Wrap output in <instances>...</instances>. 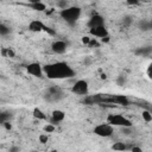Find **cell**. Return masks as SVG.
Segmentation results:
<instances>
[{"instance_id": "36", "label": "cell", "mask_w": 152, "mask_h": 152, "mask_svg": "<svg viewBox=\"0 0 152 152\" xmlns=\"http://www.w3.org/2000/svg\"><path fill=\"white\" fill-rule=\"evenodd\" d=\"M145 109H146V110H148V112L152 114V104H147V106L145 104Z\"/></svg>"}, {"instance_id": "25", "label": "cell", "mask_w": 152, "mask_h": 152, "mask_svg": "<svg viewBox=\"0 0 152 152\" xmlns=\"http://www.w3.org/2000/svg\"><path fill=\"white\" fill-rule=\"evenodd\" d=\"M121 132L124 134H131V133H133L132 132V127H122L121 128Z\"/></svg>"}, {"instance_id": "16", "label": "cell", "mask_w": 152, "mask_h": 152, "mask_svg": "<svg viewBox=\"0 0 152 152\" xmlns=\"http://www.w3.org/2000/svg\"><path fill=\"white\" fill-rule=\"evenodd\" d=\"M33 116H34L36 119H38V120H46L45 113H44L40 108H38V107H36V108L33 109Z\"/></svg>"}, {"instance_id": "10", "label": "cell", "mask_w": 152, "mask_h": 152, "mask_svg": "<svg viewBox=\"0 0 152 152\" xmlns=\"http://www.w3.org/2000/svg\"><path fill=\"white\" fill-rule=\"evenodd\" d=\"M90 34L94 36V37H99V38H106L108 37V30L106 28V26H100V27H96V28H91L89 30Z\"/></svg>"}, {"instance_id": "39", "label": "cell", "mask_w": 152, "mask_h": 152, "mask_svg": "<svg viewBox=\"0 0 152 152\" xmlns=\"http://www.w3.org/2000/svg\"><path fill=\"white\" fill-rule=\"evenodd\" d=\"M32 152H38V151H32Z\"/></svg>"}, {"instance_id": "21", "label": "cell", "mask_w": 152, "mask_h": 152, "mask_svg": "<svg viewBox=\"0 0 152 152\" xmlns=\"http://www.w3.org/2000/svg\"><path fill=\"white\" fill-rule=\"evenodd\" d=\"M141 116H142L144 121H146V122H150V121H152V114H151L148 110H146V109H144V110H142V113H141Z\"/></svg>"}, {"instance_id": "22", "label": "cell", "mask_w": 152, "mask_h": 152, "mask_svg": "<svg viewBox=\"0 0 152 152\" xmlns=\"http://www.w3.org/2000/svg\"><path fill=\"white\" fill-rule=\"evenodd\" d=\"M132 21H133V17L132 15H125L124 18H122V24L125 25V26H129L131 24H132Z\"/></svg>"}, {"instance_id": "27", "label": "cell", "mask_w": 152, "mask_h": 152, "mask_svg": "<svg viewBox=\"0 0 152 152\" xmlns=\"http://www.w3.org/2000/svg\"><path fill=\"white\" fill-rule=\"evenodd\" d=\"M39 141H40L42 144L48 142V135H46V134H40V135H39Z\"/></svg>"}, {"instance_id": "38", "label": "cell", "mask_w": 152, "mask_h": 152, "mask_svg": "<svg viewBox=\"0 0 152 152\" xmlns=\"http://www.w3.org/2000/svg\"><path fill=\"white\" fill-rule=\"evenodd\" d=\"M50 152H58V151H57V150H51Z\"/></svg>"}, {"instance_id": "4", "label": "cell", "mask_w": 152, "mask_h": 152, "mask_svg": "<svg viewBox=\"0 0 152 152\" xmlns=\"http://www.w3.org/2000/svg\"><path fill=\"white\" fill-rule=\"evenodd\" d=\"M107 124L120 127H132V121L121 114H109L107 116Z\"/></svg>"}, {"instance_id": "9", "label": "cell", "mask_w": 152, "mask_h": 152, "mask_svg": "<svg viewBox=\"0 0 152 152\" xmlns=\"http://www.w3.org/2000/svg\"><path fill=\"white\" fill-rule=\"evenodd\" d=\"M51 50L57 55H63L66 52V43L63 40H56L52 43Z\"/></svg>"}, {"instance_id": "6", "label": "cell", "mask_w": 152, "mask_h": 152, "mask_svg": "<svg viewBox=\"0 0 152 152\" xmlns=\"http://www.w3.org/2000/svg\"><path fill=\"white\" fill-rule=\"evenodd\" d=\"M71 91L74 94H77V95H84V96H87L88 95V91H89L88 82L84 81V80L76 81L75 84L71 87Z\"/></svg>"}, {"instance_id": "3", "label": "cell", "mask_w": 152, "mask_h": 152, "mask_svg": "<svg viewBox=\"0 0 152 152\" xmlns=\"http://www.w3.org/2000/svg\"><path fill=\"white\" fill-rule=\"evenodd\" d=\"M65 93L57 86L49 87L44 93V100L48 102H58L65 97Z\"/></svg>"}, {"instance_id": "17", "label": "cell", "mask_w": 152, "mask_h": 152, "mask_svg": "<svg viewBox=\"0 0 152 152\" xmlns=\"http://www.w3.org/2000/svg\"><path fill=\"white\" fill-rule=\"evenodd\" d=\"M128 147L126 146V144H124V142H121V141H118V142H114L113 145H112V150H114V151H126Z\"/></svg>"}, {"instance_id": "18", "label": "cell", "mask_w": 152, "mask_h": 152, "mask_svg": "<svg viewBox=\"0 0 152 152\" xmlns=\"http://www.w3.org/2000/svg\"><path fill=\"white\" fill-rule=\"evenodd\" d=\"M12 118V114L10 112H1L0 113V124L2 125L4 122L10 121V119Z\"/></svg>"}, {"instance_id": "8", "label": "cell", "mask_w": 152, "mask_h": 152, "mask_svg": "<svg viewBox=\"0 0 152 152\" xmlns=\"http://www.w3.org/2000/svg\"><path fill=\"white\" fill-rule=\"evenodd\" d=\"M88 27L91 30V28H96V27H100V26H104V18L100 14H93L90 17V19L88 20Z\"/></svg>"}, {"instance_id": "29", "label": "cell", "mask_w": 152, "mask_h": 152, "mask_svg": "<svg viewBox=\"0 0 152 152\" xmlns=\"http://www.w3.org/2000/svg\"><path fill=\"white\" fill-rule=\"evenodd\" d=\"M88 46H90V48H95V46H96V48H97V46H99V43L96 42V39H93V38H91V40H90V43H89Z\"/></svg>"}, {"instance_id": "12", "label": "cell", "mask_w": 152, "mask_h": 152, "mask_svg": "<svg viewBox=\"0 0 152 152\" xmlns=\"http://www.w3.org/2000/svg\"><path fill=\"white\" fill-rule=\"evenodd\" d=\"M46 25H44L40 20H32L28 24V30L33 31V32H40V31H45Z\"/></svg>"}, {"instance_id": "13", "label": "cell", "mask_w": 152, "mask_h": 152, "mask_svg": "<svg viewBox=\"0 0 152 152\" xmlns=\"http://www.w3.org/2000/svg\"><path fill=\"white\" fill-rule=\"evenodd\" d=\"M65 118V113L63 110H59V109H56L52 112V118H51V124L55 125V124H58L61 121H63Z\"/></svg>"}, {"instance_id": "14", "label": "cell", "mask_w": 152, "mask_h": 152, "mask_svg": "<svg viewBox=\"0 0 152 152\" xmlns=\"http://www.w3.org/2000/svg\"><path fill=\"white\" fill-rule=\"evenodd\" d=\"M33 11H38V12H43V11H45L46 10V5L44 4V2H40V1H38V0H34V1H31V2H28L27 4Z\"/></svg>"}, {"instance_id": "37", "label": "cell", "mask_w": 152, "mask_h": 152, "mask_svg": "<svg viewBox=\"0 0 152 152\" xmlns=\"http://www.w3.org/2000/svg\"><path fill=\"white\" fill-rule=\"evenodd\" d=\"M102 42H103V43H108V42H109V36L106 37V38H102Z\"/></svg>"}, {"instance_id": "33", "label": "cell", "mask_w": 152, "mask_h": 152, "mask_svg": "<svg viewBox=\"0 0 152 152\" xmlns=\"http://www.w3.org/2000/svg\"><path fill=\"white\" fill-rule=\"evenodd\" d=\"M2 126H4V127L7 129V131H10V129L12 128V125L10 124V121H7V122H4V124H2Z\"/></svg>"}, {"instance_id": "23", "label": "cell", "mask_w": 152, "mask_h": 152, "mask_svg": "<svg viewBox=\"0 0 152 152\" xmlns=\"http://www.w3.org/2000/svg\"><path fill=\"white\" fill-rule=\"evenodd\" d=\"M55 131V125H52V124H46L45 126H44V132H46V133H52Z\"/></svg>"}, {"instance_id": "32", "label": "cell", "mask_w": 152, "mask_h": 152, "mask_svg": "<svg viewBox=\"0 0 152 152\" xmlns=\"http://www.w3.org/2000/svg\"><path fill=\"white\" fill-rule=\"evenodd\" d=\"M147 76L152 80V62L150 63V65H148V68H147Z\"/></svg>"}, {"instance_id": "24", "label": "cell", "mask_w": 152, "mask_h": 152, "mask_svg": "<svg viewBox=\"0 0 152 152\" xmlns=\"http://www.w3.org/2000/svg\"><path fill=\"white\" fill-rule=\"evenodd\" d=\"M57 6H58L61 10H65V8L69 7V6H68V1H58V2H57Z\"/></svg>"}, {"instance_id": "5", "label": "cell", "mask_w": 152, "mask_h": 152, "mask_svg": "<svg viewBox=\"0 0 152 152\" xmlns=\"http://www.w3.org/2000/svg\"><path fill=\"white\" fill-rule=\"evenodd\" d=\"M93 132H94L96 135H99V137L108 138V137H110V135L113 134L114 128H113L112 125H109V124L106 122V124H100V125L95 126L94 129H93Z\"/></svg>"}, {"instance_id": "31", "label": "cell", "mask_w": 152, "mask_h": 152, "mask_svg": "<svg viewBox=\"0 0 152 152\" xmlns=\"http://www.w3.org/2000/svg\"><path fill=\"white\" fill-rule=\"evenodd\" d=\"M8 152H20V148H19V146H11L10 147V150H8Z\"/></svg>"}, {"instance_id": "19", "label": "cell", "mask_w": 152, "mask_h": 152, "mask_svg": "<svg viewBox=\"0 0 152 152\" xmlns=\"http://www.w3.org/2000/svg\"><path fill=\"white\" fill-rule=\"evenodd\" d=\"M1 55L4 57H10V58H13L15 56V53H14V51L12 49H6V48L1 49Z\"/></svg>"}, {"instance_id": "11", "label": "cell", "mask_w": 152, "mask_h": 152, "mask_svg": "<svg viewBox=\"0 0 152 152\" xmlns=\"http://www.w3.org/2000/svg\"><path fill=\"white\" fill-rule=\"evenodd\" d=\"M134 55H137L139 57H148L150 55H152V46L151 45L139 46L134 50Z\"/></svg>"}, {"instance_id": "28", "label": "cell", "mask_w": 152, "mask_h": 152, "mask_svg": "<svg viewBox=\"0 0 152 152\" xmlns=\"http://www.w3.org/2000/svg\"><path fill=\"white\" fill-rule=\"evenodd\" d=\"M90 40H91V38H89L88 36H84V37H82V43H83V44H87V45H89Z\"/></svg>"}, {"instance_id": "1", "label": "cell", "mask_w": 152, "mask_h": 152, "mask_svg": "<svg viewBox=\"0 0 152 152\" xmlns=\"http://www.w3.org/2000/svg\"><path fill=\"white\" fill-rule=\"evenodd\" d=\"M44 74L48 78L61 80V78H71L75 76V70L66 62H55L43 66Z\"/></svg>"}, {"instance_id": "26", "label": "cell", "mask_w": 152, "mask_h": 152, "mask_svg": "<svg viewBox=\"0 0 152 152\" xmlns=\"http://www.w3.org/2000/svg\"><path fill=\"white\" fill-rule=\"evenodd\" d=\"M116 82H118V84H119V86H124V84H125V82H126V78H125L124 76H119V77H118V80H116Z\"/></svg>"}, {"instance_id": "7", "label": "cell", "mask_w": 152, "mask_h": 152, "mask_svg": "<svg viewBox=\"0 0 152 152\" xmlns=\"http://www.w3.org/2000/svg\"><path fill=\"white\" fill-rule=\"evenodd\" d=\"M26 71L34 76V77H43V74H44V70H43V66L37 63V62H32L30 64L26 65Z\"/></svg>"}, {"instance_id": "2", "label": "cell", "mask_w": 152, "mask_h": 152, "mask_svg": "<svg viewBox=\"0 0 152 152\" xmlns=\"http://www.w3.org/2000/svg\"><path fill=\"white\" fill-rule=\"evenodd\" d=\"M81 13H82V10H81L78 6H69V7L65 8V10H61L59 15H61V18L64 19L68 24L74 25V24L80 19Z\"/></svg>"}, {"instance_id": "34", "label": "cell", "mask_w": 152, "mask_h": 152, "mask_svg": "<svg viewBox=\"0 0 152 152\" xmlns=\"http://www.w3.org/2000/svg\"><path fill=\"white\" fill-rule=\"evenodd\" d=\"M127 4L128 5H139V1H137V0H128Z\"/></svg>"}, {"instance_id": "30", "label": "cell", "mask_w": 152, "mask_h": 152, "mask_svg": "<svg viewBox=\"0 0 152 152\" xmlns=\"http://www.w3.org/2000/svg\"><path fill=\"white\" fill-rule=\"evenodd\" d=\"M131 152H142V150H141V147L133 145V146L131 147Z\"/></svg>"}, {"instance_id": "35", "label": "cell", "mask_w": 152, "mask_h": 152, "mask_svg": "<svg viewBox=\"0 0 152 152\" xmlns=\"http://www.w3.org/2000/svg\"><path fill=\"white\" fill-rule=\"evenodd\" d=\"M83 63H84L86 65H89V64L91 63V61H90V58H89V57H86V58H84V61H83Z\"/></svg>"}, {"instance_id": "20", "label": "cell", "mask_w": 152, "mask_h": 152, "mask_svg": "<svg viewBox=\"0 0 152 152\" xmlns=\"http://www.w3.org/2000/svg\"><path fill=\"white\" fill-rule=\"evenodd\" d=\"M10 33H11V27H8L5 24H0V34L2 37H5V36H7Z\"/></svg>"}, {"instance_id": "15", "label": "cell", "mask_w": 152, "mask_h": 152, "mask_svg": "<svg viewBox=\"0 0 152 152\" xmlns=\"http://www.w3.org/2000/svg\"><path fill=\"white\" fill-rule=\"evenodd\" d=\"M141 31H151L152 30V19H142L138 24Z\"/></svg>"}]
</instances>
